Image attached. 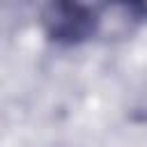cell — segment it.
Instances as JSON below:
<instances>
[{
    "instance_id": "obj_1",
    "label": "cell",
    "mask_w": 147,
    "mask_h": 147,
    "mask_svg": "<svg viewBox=\"0 0 147 147\" xmlns=\"http://www.w3.org/2000/svg\"><path fill=\"white\" fill-rule=\"evenodd\" d=\"M41 25L51 41L62 44V46H78L96 34L99 16L87 5L55 2L44 9Z\"/></svg>"
}]
</instances>
